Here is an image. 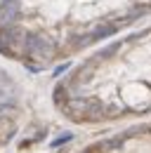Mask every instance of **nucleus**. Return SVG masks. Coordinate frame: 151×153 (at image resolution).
<instances>
[{
    "label": "nucleus",
    "mask_w": 151,
    "mask_h": 153,
    "mask_svg": "<svg viewBox=\"0 0 151 153\" xmlns=\"http://www.w3.org/2000/svg\"><path fill=\"white\" fill-rule=\"evenodd\" d=\"M87 153H151V127L132 132L109 144H102L97 149H90Z\"/></svg>",
    "instance_id": "7ed1b4c3"
},
{
    "label": "nucleus",
    "mask_w": 151,
    "mask_h": 153,
    "mask_svg": "<svg viewBox=\"0 0 151 153\" xmlns=\"http://www.w3.org/2000/svg\"><path fill=\"white\" fill-rule=\"evenodd\" d=\"M69 99L90 118L151 111V26L90 59L71 78Z\"/></svg>",
    "instance_id": "f03ea898"
},
{
    "label": "nucleus",
    "mask_w": 151,
    "mask_h": 153,
    "mask_svg": "<svg viewBox=\"0 0 151 153\" xmlns=\"http://www.w3.org/2000/svg\"><path fill=\"white\" fill-rule=\"evenodd\" d=\"M151 14V0H12L2 33L36 54H71Z\"/></svg>",
    "instance_id": "f257e3e1"
}]
</instances>
